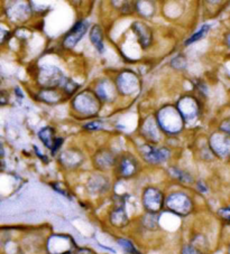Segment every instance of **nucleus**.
<instances>
[{"label": "nucleus", "instance_id": "f257e3e1", "mask_svg": "<svg viewBox=\"0 0 230 254\" xmlns=\"http://www.w3.org/2000/svg\"><path fill=\"white\" fill-rule=\"evenodd\" d=\"M158 122L162 129L169 133H177L183 127V117L178 110L172 106H165L158 113Z\"/></svg>", "mask_w": 230, "mask_h": 254}, {"label": "nucleus", "instance_id": "f03ea898", "mask_svg": "<svg viewBox=\"0 0 230 254\" xmlns=\"http://www.w3.org/2000/svg\"><path fill=\"white\" fill-rule=\"evenodd\" d=\"M73 106L79 112L88 114V116H93L100 109L97 98L91 92H88V91L81 93L74 99Z\"/></svg>", "mask_w": 230, "mask_h": 254}, {"label": "nucleus", "instance_id": "7ed1b4c3", "mask_svg": "<svg viewBox=\"0 0 230 254\" xmlns=\"http://www.w3.org/2000/svg\"><path fill=\"white\" fill-rule=\"evenodd\" d=\"M166 206L178 215H188L192 209V202L184 194H173L166 200Z\"/></svg>", "mask_w": 230, "mask_h": 254}, {"label": "nucleus", "instance_id": "20e7f679", "mask_svg": "<svg viewBox=\"0 0 230 254\" xmlns=\"http://www.w3.org/2000/svg\"><path fill=\"white\" fill-rule=\"evenodd\" d=\"M143 203L150 213L155 214L163 207V197H162L160 190L150 187L145 190L144 196H143Z\"/></svg>", "mask_w": 230, "mask_h": 254}, {"label": "nucleus", "instance_id": "39448f33", "mask_svg": "<svg viewBox=\"0 0 230 254\" xmlns=\"http://www.w3.org/2000/svg\"><path fill=\"white\" fill-rule=\"evenodd\" d=\"M142 154L148 162L157 164V162H163L170 157V152L166 148L156 149L152 146L146 145L142 148Z\"/></svg>", "mask_w": 230, "mask_h": 254}, {"label": "nucleus", "instance_id": "423d86ee", "mask_svg": "<svg viewBox=\"0 0 230 254\" xmlns=\"http://www.w3.org/2000/svg\"><path fill=\"white\" fill-rule=\"evenodd\" d=\"M177 110L183 119L191 120L198 114V103L191 97H184L177 103Z\"/></svg>", "mask_w": 230, "mask_h": 254}, {"label": "nucleus", "instance_id": "0eeeda50", "mask_svg": "<svg viewBox=\"0 0 230 254\" xmlns=\"http://www.w3.org/2000/svg\"><path fill=\"white\" fill-rule=\"evenodd\" d=\"M211 148L221 157L230 153V137L226 133H216L211 138Z\"/></svg>", "mask_w": 230, "mask_h": 254}, {"label": "nucleus", "instance_id": "6e6552de", "mask_svg": "<svg viewBox=\"0 0 230 254\" xmlns=\"http://www.w3.org/2000/svg\"><path fill=\"white\" fill-rule=\"evenodd\" d=\"M39 81L44 86H55L63 83L64 77L63 74L55 67L51 69H43L39 74Z\"/></svg>", "mask_w": 230, "mask_h": 254}, {"label": "nucleus", "instance_id": "1a4fd4ad", "mask_svg": "<svg viewBox=\"0 0 230 254\" xmlns=\"http://www.w3.org/2000/svg\"><path fill=\"white\" fill-rule=\"evenodd\" d=\"M86 29H88V23L86 22H79L78 24H75V26L73 27L72 29L67 36L64 39V45L69 49H72L77 44L79 43V41L83 37V35L86 34Z\"/></svg>", "mask_w": 230, "mask_h": 254}, {"label": "nucleus", "instance_id": "9d476101", "mask_svg": "<svg viewBox=\"0 0 230 254\" xmlns=\"http://www.w3.org/2000/svg\"><path fill=\"white\" fill-rule=\"evenodd\" d=\"M119 90L125 94L133 93L137 89V77L133 73H122L117 81Z\"/></svg>", "mask_w": 230, "mask_h": 254}, {"label": "nucleus", "instance_id": "9b49d317", "mask_svg": "<svg viewBox=\"0 0 230 254\" xmlns=\"http://www.w3.org/2000/svg\"><path fill=\"white\" fill-rule=\"evenodd\" d=\"M133 29L136 33L138 41L142 44L143 47H147L152 42V31L147 26L141 23H134Z\"/></svg>", "mask_w": 230, "mask_h": 254}, {"label": "nucleus", "instance_id": "f8f14e48", "mask_svg": "<svg viewBox=\"0 0 230 254\" xmlns=\"http://www.w3.org/2000/svg\"><path fill=\"white\" fill-rule=\"evenodd\" d=\"M90 39L94 47L102 53L104 51V43H102V31L101 28L98 25H94L90 30Z\"/></svg>", "mask_w": 230, "mask_h": 254}, {"label": "nucleus", "instance_id": "ddd939ff", "mask_svg": "<svg viewBox=\"0 0 230 254\" xmlns=\"http://www.w3.org/2000/svg\"><path fill=\"white\" fill-rule=\"evenodd\" d=\"M110 221H112V224L117 226V228H122V226H125L127 224V222H128V218H127L124 208L115 209L112 213V215H110Z\"/></svg>", "mask_w": 230, "mask_h": 254}, {"label": "nucleus", "instance_id": "4468645a", "mask_svg": "<svg viewBox=\"0 0 230 254\" xmlns=\"http://www.w3.org/2000/svg\"><path fill=\"white\" fill-rule=\"evenodd\" d=\"M38 137L41 140L44 142V145L47 147V148H53L54 142H55V138H54V130L50 127H46V128L42 129L38 132Z\"/></svg>", "mask_w": 230, "mask_h": 254}, {"label": "nucleus", "instance_id": "2eb2a0df", "mask_svg": "<svg viewBox=\"0 0 230 254\" xmlns=\"http://www.w3.org/2000/svg\"><path fill=\"white\" fill-rule=\"evenodd\" d=\"M135 172H136V162L132 158H125L120 165V173L122 176H132Z\"/></svg>", "mask_w": 230, "mask_h": 254}, {"label": "nucleus", "instance_id": "dca6fc26", "mask_svg": "<svg viewBox=\"0 0 230 254\" xmlns=\"http://www.w3.org/2000/svg\"><path fill=\"white\" fill-rule=\"evenodd\" d=\"M209 28H210V26H209V25H207V24H205V25H203V26L201 27L199 31H197V33H196V34H193L192 36L190 37L189 39H186L185 45H190V44H192V43H194V42L199 41V39H201L202 37L204 36L205 34L208 33Z\"/></svg>", "mask_w": 230, "mask_h": 254}, {"label": "nucleus", "instance_id": "f3484780", "mask_svg": "<svg viewBox=\"0 0 230 254\" xmlns=\"http://www.w3.org/2000/svg\"><path fill=\"white\" fill-rule=\"evenodd\" d=\"M119 244L121 245L122 249H124L127 253H130V254H140V253L137 252V250L134 248V245H133L132 243H130L129 241L124 240V239H120V240H119Z\"/></svg>", "mask_w": 230, "mask_h": 254}, {"label": "nucleus", "instance_id": "a211bd4d", "mask_svg": "<svg viewBox=\"0 0 230 254\" xmlns=\"http://www.w3.org/2000/svg\"><path fill=\"white\" fill-rule=\"evenodd\" d=\"M181 254H201V252L196 248L190 247V245H186V247H184L183 250H182Z\"/></svg>", "mask_w": 230, "mask_h": 254}, {"label": "nucleus", "instance_id": "6ab92c4d", "mask_svg": "<svg viewBox=\"0 0 230 254\" xmlns=\"http://www.w3.org/2000/svg\"><path fill=\"white\" fill-rule=\"evenodd\" d=\"M102 127L101 122L100 121H97V122H90V124L86 125L85 128L86 129H90V130H97V129H100Z\"/></svg>", "mask_w": 230, "mask_h": 254}, {"label": "nucleus", "instance_id": "aec40b11", "mask_svg": "<svg viewBox=\"0 0 230 254\" xmlns=\"http://www.w3.org/2000/svg\"><path fill=\"white\" fill-rule=\"evenodd\" d=\"M62 144H63V139H61V138H57V139H55L54 146H53V148H52V153L57 152L59 147H61Z\"/></svg>", "mask_w": 230, "mask_h": 254}, {"label": "nucleus", "instance_id": "412c9836", "mask_svg": "<svg viewBox=\"0 0 230 254\" xmlns=\"http://www.w3.org/2000/svg\"><path fill=\"white\" fill-rule=\"evenodd\" d=\"M219 214L221 216H223L224 218H226V220L230 221V208L226 207V208H221L219 211Z\"/></svg>", "mask_w": 230, "mask_h": 254}, {"label": "nucleus", "instance_id": "4be33fe9", "mask_svg": "<svg viewBox=\"0 0 230 254\" xmlns=\"http://www.w3.org/2000/svg\"><path fill=\"white\" fill-rule=\"evenodd\" d=\"M198 188H199L200 190H202V192H207V187H204L203 182H202V181L198 182Z\"/></svg>", "mask_w": 230, "mask_h": 254}, {"label": "nucleus", "instance_id": "5701e85b", "mask_svg": "<svg viewBox=\"0 0 230 254\" xmlns=\"http://www.w3.org/2000/svg\"><path fill=\"white\" fill-rule=\"evenodd\" d=\"M80 254H94L92 251H89V250H82Z\"/></svg>", "mask_w": 230, "mask_h": 254}, {"label": "nucleus", "instance_id": "b1692460", "mask_svg": "<svg viewBox=\"0 0 230 254\" xmlns=\"http://www.w3.org/2000/svg\"><path fill=\"white\" fill-rule=\"evenodd\" d=\"M227 42H228V45L230 46V34L227 36Z\"/></svg>", "mask_w": 230, "mask_h": 254}, {"label": "nucleus", "instance_id": "393cba45", "mask_svg": "<svg viewBox=\"0 0 230 254\" xmlns=\"http://www.w3.org/2000/svg\"><path fill=\"white\" fill-rule=\"evenodd\" d=\"M225 132H230V127H229V128H228L227 130H226V131H225Z\"/></svg>", "mask_w": 230, "mask_h": 254}, {"label": "nucleus", "instance_id": "a878e982", "mask_svg": "<svg viewBox=\"0 0 230 254\" xmlns=\"http://www.w3.org/2000/svg\"><path fill=\"white\" fill-rule=\"evenodd\" d=\"M229 254H230V248H229Z\"/></svg>", "mask_w": 230, "mask_h": 254}]
</instances>
